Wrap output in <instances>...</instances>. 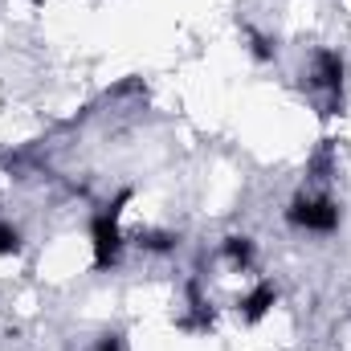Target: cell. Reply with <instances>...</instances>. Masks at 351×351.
Instances as JSON below:
<instances>
[{"label":"cell","instance_id":"1","mask_svg":"<svg viewBox=\"0 0 351 351\" xmlns=\"http://www.w3.org/2000/svg\"><path fill=\"white\" fill-rule=\"evenodd\" d=\"M131 200V192H119L110 204H102L90 221V254H94V269H114L123 262V250H127V237H123V204Z\"/></svg>","mask_w":351,"mask_h":351},{"label":"cell","instance_id":"2","mask_svg":"<svg viewBox=\"0 0 351 351\" xmlns=\"http://www.w3.org/2000/svg\"><path fill=\"white\" fill-rule=\"evenodd\" d=\"M286 221H290L294 229H302V233H335L339 221H343V213H339V204H335L331 196H323V192H298V196L286 204Z\"/></svg>","mask_w":351,"mask_h":351},{"label":"cell","instance_id":"3","mask_svg":"<svg viewBox=\"0 0 351 351\" xmlns=\"http://www.w3.org/2000/svg\"><path fill=\"white\" fill-rule=\"evenodd\" d=\"M343 74H348V66H343L339 49H319L315 53V62H311V86L327 98V114H335L343 106V82H348Z\"/></svg>","mask_w":351,"mask_h":351},{"label":"cell","instance_id":"4","mask_svg":"<svg viewBox=\"0 0 351 351\" xmlns=\"http://www.w3.org/2000/svg\"><path fill=\"white\" fill-rule=\"evenodd\" d=\"M274 302H278V286H274V282H258V286L237 302V315L254 327V323H262L265 315L274 311Z\"/></svg>","mask_w":351,"mask_h":351},{"label":"cell","instance_id":"5","mask_svg":"<svg viewBox=\"0 0 351 351\" xmlns=\"http://www.w3.org/2000/svg\"><path fill=\"white\" fill-rule=\"evenodd\" d=\"M221 254H225L229 262L237 265V269H254V258H258V250H254V241H250V237H237V233L221 241Z\"/></svg>","mask_w":351,"mask_h":351},{"label":"cell","instance_id":"6","mask_svg":"<svg viewBox=\"0 0 351 351\" xmlns=\"http://www.w3.org/2000/svg\"><path fill=\"white\" fill-rule=\"evenodd\" d=\"M135 245L147 250V254H172L176 245H180V237L176 233H164V229H139L135 233Z\"/></svg>","mask_w":351,"mask_h":351},{"label":"cell","instance_id":"7","mask_svg":"<svg viewBox=\"0 0 351 351\" xmlns=\"http://www.w3.org/2000/svg\"><path fill=\"white\" fill-rule=\"evenodd\" d=\"M12 254H21V229L0 221V258H12Z\"/></svg>","mask_w":351,"mask_h":351},{"label":"cell","instance_id":"8","mask_svg":"<svg viewBox=\"0 0 351 351\" xmlns=\"http://www.w3.org/2000/svg\"><path fill=\"white\" fill-rule=\"evenodd\" d=\"M94 351H123V343H119L114 335H106V339H102V343H98Z\"/></svg>","mask_w":351,"mask_h":351}]
</instances>
